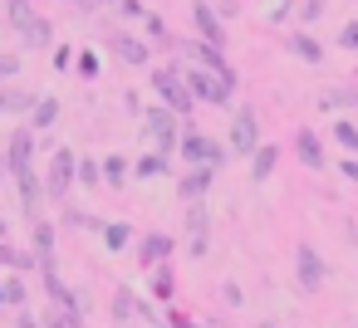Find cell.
Returning a JSON list of instances; mask_svg holds the SVG:
<instances>
[{"mask_svg": "<svg viewBox=\"0 0 358 328\" xmlns=\"http://www.w3.org/2000/svg\"><path fill=\"white\" fill-rule=\"evenodd\" d=\"M231 89H236V74H231V64L221 59V50L192 40V45H187V94H192V103H196V98H201V103H226Z\"/></svg>", "mask_w": 358, "mask_h": 328, "instance_id": "1", "label": "cell"}, {"mask_svg": "<svg viewBox=\"0 0 358 328\" xmlns=\"http://www.w3.org/2000/svg\"><path fill=\"white\" fill-rule=\"evenodd\" d=\"M30 147H35V137H30V133H15V137H10V167H15V181H20V196H25V206L35 211L40 191H35V167H30Z\"/></svg>", "mask_w": 358, "mask_h": 328, "instance_id": "2", "label": "cell"}, {"mask_svg": "<svg viewBox=\"0 0 358 328\" xmlns=\"http://www.w3.org/2000/svg\"><path fill=\"white\" fill-rule=\"evenodd\" d=\"M6 6H10V20H15L20 40H25L30 50H45V45H50V25L30 10V0H6Z\"/></svg>", "mask_w": 358, "mask_h": 328, "instance_id": "3", "label": "cell"}, {"mask_svg": "<svg viewBox=\"0 0 358 328\" xmlns=\"http://www.w3.org/2000/svg\"><path fill=\"white\" fill-rule=\"evenodd\" d=\"M152 84H157V94L167 98V113H187V108H192V94H187V84L177 79V69H152Z\"/></svg>", "mask_w": 358, "mask_h": 328, "instance_id": "4", "label": "cell"}, {"mask_svg": "<svg viewBox=\"0 0 358 328\" xmlns=\"http://www.w3.org/2000/svg\"><path fill=\"white\" fill-rule=\"evenodd\" d=\"M255 147H260L255 113H250V108H236V123H231V152H236V157H255Z\"/></svg>", "mask_w": 358, "mask_h": 328, "instance_id": "5", "label": "cell"}, {"mask_svg": "<svg viewBox=\"0 0 358 328\" xmlns=\"http://www.w3.org/2000/svg\"><path fill=\"white\" fill-rule=\"evenodd\" d=\"M182 152H187L192 167H206V172H216V162H221V147L211 137H201V133H187L182 137Z\"/></svg>", "mask_w": 358, "mask_h": 328, "instance_id": "6", "label": "cell"}, {"mask_svg": "<svg viewBox=\"0 0 358 328\" xmlns=\"http://www.w3.org/2000/svg\"><path fill=\"white\" fill-rule=\"evenodd\" d=\"M69 181H74V152H55V162H50V196H64Z\"/></svg>", "mask_w": 358, "mask_h": 328, "instance_id": "7", "label": "cell"}, {"mask_svg": "<svg viewBox=\"0 0 358 328\" xmlns=\"http://www.w3.org/2000/svg\"><path fill=\"white\" fill-rule=\"evenodd\" d=\"M192 20H196V30H201V45H211V50H221V45H226V35H221L216 15H211L206 6H192Z\"/></svg>", "mask_w": 358, "mask_h": 328, "instance_id": "8", "label": "cell"}, {"mask_svg": "<svg viewBox=\"0 0 358 328\" xmlns=\"http://www.w3.org/2000/svg\"><path fill=\"white\" fill-rule=\"evenodd\" d=\"M148 128H152V137H157V147H162V152H167V147H177V142H172V137H177V123H172V113H167V108H152V113H148Z\"/></svg>", "mask_w": 358, "mask_h": 328, "instance_id": "9", "label": "cell"}, {"mask_svg": "<svg viewBox=\"0 0 358 328\" xmlns=\"http://www.w3.org/2000/svg\"><path fill=\"white\" fill-rule=\"evenodd\" d=\"M294 260H299V284H304V289H319V284H324V264H319V255H314L309 245H299Z\"/></svg>", "mask_w": 358, "mask_h": 328, "instance_id": "10", "label": "cell"}, {"mask_svg": "<svg viewBox=\"0 0 358 328\" xmlns=\"http://www.w3.org/2000/svg\"><path fill=\"white\" fill-rule=\"evenodd\" d=\"M187 230H192V255H201V250H206V211H201V201H196V211L187 216Z\"/></svg>", "mask_w": 358, "mask_h": 328, "instance_id": "11", "label": "cell"}, {"mask_svg": "<svg viewBox=\"0 0 358 328\" xmlns=\"http://www.w3.org/2000/svg\"><path fill=\"white\" fill-rule=\"evenodd\" d=\"M206 186H211V172H206V167H196V172L182 181V196H187V201H201V196H206Z\"/></svg>", "mask_w": 358, "mask_h": 328, "instance_id": "12", "label": "cell"}, {"mask_svg": "<svg viewBox=\"0 0 358 328\" xmlns=\"http://www.w3.org/2000/svg\"><path fill=\"white\" fill-rule=\"evenodd\" d=\"M289 50H294L299 59H309V64H319V59H324V50H319V40H309V35H294V40H289Z\"/></svg>", "mask_w": 358, "mask_h": 328, "instance_id": "13", "label": "cell"}, {"mask_svg": "<svg viewBox=\"0 0 358 328\" xmlns=\"http://www.w3.org/2000/svg\"><path fill=\"white\" fill-rule=\"evenodd\" d=\"M113 50H118L123 59H133V64H148V50H143L138 40H128V35H113Z\"/></svg>", "mask_w": 358, "mask_h": 328, "instance_id": "14", "label": "cell"}, {"mask_svg": "<svg viewBox=\"0 0 358 328\" xmlns=\"http://www.w3.org/2000/svg\"><path fill=\"white\" fill-rule=\"evenodd\" d=\"M167 250H172V240H167V235H148V240H143V260H148V264L167 260Z\"/></svg>", "mask_w": 358, "mask_h": 328, "instance_id": "15", "label": "cell"}, {"mask_svg": "<svg viewBox=\"0 0 358 328\" xmlns=\"http://www.w3.org/2000/svg\"><path fill=\"white\" fill-rule=\"evenodd\" d=\"M250 167H255V181H265V177L275 172V147H255V157H250Z\"/></svg>", "mask_w": 358, "mask_h": 328, "instance_id": "16", "label": "cell"}, {"mask_svg": "<svg viewBox=\"0 0 358 328\" xmlns=\"http://www.w3.org/2000/svg\"><path fill=\"white\" fill-rule=\"evenodd\" d=\"M299 157H304L309 167H319V162H324V152H319V142H314V133H299Z\"/></svg>", "mask_w": 358, "mask_h": 328, "instance_id": "17", "label": "cell"}, {"mask_svg": "<svg viewBox=\"0 0 358 328\" xmlns=\"http://www.w3.org/2000/svg\"><path fill=\"white\" fill-rule=\"evenodd\" d=\"M55 113H59V108H55V98H45V103L35 108V128H45V123H55Z\"/></svg>", "mask_w": 358, "mask_h": 328, "instance_id": "18", "label": "cell"}, {"mask_svg": "<svg viewBox=\"0 0 358 328\" xmlns=\"http://www.w3.org/2000/svg\"><path fill=\"white\" fill-rule=\"evenodd\" d=\"M162 167H167V162H162V152H157V157H143V162H138V177H157Z\"/></svg>", "mask_w": 358, "mask_h": 328, "instance_id": "19", "label": "cell"}, {"mask_svg": "<svg viewBox=\"0 0 358 328\" xmlns=\"http://www.w3.org/2000/svg\"><path fill=\"white\" fill-rule=\"evenodd\" d=\"M103 177H108V181H113V186H118V181H123V177H128V167H123V162H118V157H108V162H103Z\"/></svg>", "mask_w": 358, "mask_h": 328, "instance_id": "20", "label": "cell"}, {"mask_svg": "<svg viewBox=\"0 0 358 328\" xmlns=\"http://www.w3.org/2000/svg\"><path fill=\"white\" fill-rule=\"evenodd\" d=\"M103 240L118 250V245H128V225H103Z\"/></svg>", "mask_w": 358, "mask_h": 328, "instance_id": "21", "label": "cell"}, {"mask_svg": "<svg viewBox=\"0 0 358 328\" xmlns=\"http://www.w3.org/2000/svg\"><path fill=\"white\" fill-rule=\"evenodd\" d=\"M334 133H338V142H343V147H348V152H358V133H353V128H348V123H338V128H334Z\"/></svg>", "mask_w": 358, "mask_h": 328, "instance_id": "22", "label": "cell"}, {"mask_svg": "<svg viewBox=\"0 0 358 328\" xmlns=\"http://www.w3.org/2000/svg\"><path fill=\"white\" fill-rule=\"evenodd\" d=\"M79 177H84V186H94V177H99V162H89V157H84V162H79Z\"/></svg>", "mask_w": 358, "mask_h": 328, "instance_id": "23", "label": "cell"}, {"mask_svg": "<svg viewBox=\"0 0 358 328\" xmlns=\"http://www.w3.org/2000/svg\"><path fill=\"white\" fill-rule=\"evenodd\" d=\"M338 40H343L348 50H358V25H343V30H338Z\"/></svg>", "mask_w": 358, "mask_h": 328, "instance_id": "24", "label": "cell"}, {"mask_svg": "<svg viewBox=\"0 0 358 328\" xmlns=\"http://www.w3.org/2000/svg\"><path fill=\"white\" fill-rule=\"evenodd\" d=\"M319 10H324V0H304V15H309V20H314Z\"/></svg>", "mask_w": 358, "mask_h": 328, "instance_id": "25", "label": "cell"}, {"mask_svg": "<svg viewBox=\"0 0 358 328\" xmlns=\"http://www.w3.org/2000/svg\"><path fill=\"white\" fill-rule=\"evenodd\" d=\"M50 328H74V313H59V318H55Z\"/></svg>", "mask_w": 358, "mask_h": 328, "instance_id": "26", "label": "cell"}, {"mask_svg": "<svg viewBox=\"0 0 358 328\" xmlns=\"http://www.w3.org/2000/svg\"><path fill=\"white\" fill-rule=\"evenodd\" d=\"M343 177H353V181H358V162H353V157L343 162Z\"/></svg>", "mask_w": 358, "mask_h": 328, "instance_id": "27", "label": "cell"}, {"mask_svg": "<svg viewBox=\"0 0 358 328\" xmlns=\"http://www.w3.org/2000/svg\"><path fill=\"white\" fill-rule=\"evenodd\" d=\"M0 235H6V221H0Z\"/></svg>", "mask_w": 358, "mask_h": 328, "instance_id": "28", "label": "cell"}, {"mask_svg": "<svg viewBox=\"0 0 358 328\" xmlns=\"http://www.w3.org/2000/svg\"><path fill=\"white\" fill-rule=\"evenodd\" d=\"M79 6H94V0H79Z\"/></svg>", "mask_w": 358, "mask_h": 328, "instance_id": "29", "label": "cell"}, {"mask_svg": "<svg viewBox=\"0 0 358 328\" xmlns=\"http://www.w3.org/2000/svg\"><path fill=\"white\" fill-rule=\"evenodd\" d=\"M265 328H275V323H265Z\"/></svg>", "mask_w": 358, "mask_h": 328, "instance_id": "30", "label": "cell"}]
</instances>
